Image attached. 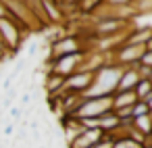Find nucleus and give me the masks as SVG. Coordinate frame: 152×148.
Segmentation results:
<instances>
[{
    "instance_id": "1",
    "label": "nucleus",
    "mask_w": 152,
    "mask_h": 148,
    "mask_svg": "<svg viewBox=\"0 0 152 148\" xmlns=\"http://www.w3.org/2000/svg\"><path fill=\"white\" fill-rule=\"evenodd\" d=\"M0 40L7 50V56H15L21 46H23V36L19 32V25L15 21H11L9 17H0Z\"/></svg>"
},
{
    "instance_id": "2",
    "label": "nucleus",
    "mask_w": 152,
    "mask_h": 148,
    "mask_svg": "<svg viewBox=\"0 0 152 148\" xmlns=\"http://www.w3.org/2000/svg\"><path fill=\"white\" fill-rule=\"evenodd\" d=\"M131 27H133L131 21H123L117 17H96L92 32H94V38H108V36H117L121 32H129Z\"/></svg>"
},
{
    "instance_id": "3",
    "label": "nucleus",
    "mask_w": 152,
    "mask_h": 148,
    "mask_svg": "<svg viewBox=\"0 0 152 148\" xmlns=\"http://www.w3.org/2000/svg\"><path fill=\"white\" fill-rule=\"evenodd\" d=\"M86 52H75V54H65L58 59H48V71L46 73H58L63 77H69L71 73L81 69Z\"/></svg>"
},
{
    "instance_id": "4",
    "label": "nucleus",
    "mask_w": 152,
    "mask_h": 148,
    "mask_svg": "<svg viewBox=\"0 0 152 148\" xmlns=\"http://www.w3.org/2000/svg\"><path fill=\"white\" fill-rule=\"evenodd\" d=\"M106 111H113V96H98V98H83L75 119H88V117H100Z\"/></svg>"
},
{
    "instance_id": "5",
    "label": "nucleus",
    "mask_w": 152,
    "mask_h": 148,
    "mask_svg": "<svg viewBox=\"0 0 152 148\" xmlns=\"http://www.w3.org/2000/svg\"><path fill=\"white\" fill-rule=\"evenodd\" d=\"M75 52H88V46L81 44V40L75 34L63 36V38H54L50 42V59H58L65 54H75Z\"/></svg>"
},
{
    "instance_id": "6",
    "label": "nucleus",
    "mask_w": 152,
    "mask_h": 148,
    "mask_svg": "<svg viewBox=\"0 0 152 148\" xmlns=\"http://www.w3.org/2000/svg\"><path fill=\"white\" fill-rule=\"evenodd\" d=\"M94 81V73L92 71H75L71 73L69 77H65V84H63V92H73V94H83Z\"/></svg>"
},
{
    "instance_id": "7",
    "label": "nucleus",
    "mask_w": 152,
    "mask_h": 148,
    "mask_svg": "<svg viewBox=\"0 0 152 148\" xmlns=\"http://www.w3.org/2000/svg\"><path fill=\"white\" fill-rule=\"evenodd\" d=\"M137 81H140L137 71H135V69H131V67H123V71H121V77H119V81H117L115 92H127V90H133Z\"/></svg>"
},
{
    "instance_id": "8",
    "label": "nucleus",
    "mask_w": 152,
    "mask_h": 148,
    "mask_svg": "<svg viewBox=\"0 0 152 148\" xmlns=\"http://www.w3.org/2000/svg\"><path fill=\"white\" fill-rule=\"evenodd\" d=\"M65 77L58 73H44V90L48 96H61L63 94Z\"/></svg>"
},
{
    "instance_id": "9",
    "label": "nucleus",
    "mask_w": 152,
    "mask_h": 148,
    "mask_svg": "<svg viewBox=\"0 0 152 148\" xmlns=\"http://www.w3.org/2000/svg\"><path fill=\"white\" fill-rule=\"evenodd\" d=\"M98 123H100V131L104 136H110V133H115L121 127V121H119V117L113 111H106L104 115H100L98 117Z\"/></svg>"
},
{
    "instance_id": "10",
    "label": "nucleus",
    "mask_w": 152,
    "mask_h": 148,
    "mask_svg": "<svg viewBox=\"0 0 152 148\" xmlns=\"http://www.w3.org/2000/svg\"><path fill=\"white\" fill-rule=\"evenodd\" d=\"M135 94L133 90H127V92H115L113 94V108H121V106H131L135 104Z\"/></svg>"
},
{
    "instance_id": "11",
    "label": "nucleus",
    "mask_w": 152,
    "mask_h": 148,
    "mask_svg": "<svg viewBox=\"0 0 152 148\" xmlns=\"http://www.w3.org/2000/svg\"><path fill=\"white\" fill-rule=\"evenodd\" d=\"M131 125H133V127H135V129H137V131H140V133H142V136H144L146 140H148V138L152 136V117H150V115H142V117H135Z\"/></svg>"
},
{
    "instance_id": "12",
    "label": "nucleus",
    "mask_w": 152,
    "mask_h": 148,
    "mask_svg": "<svg viewBox=\"0 0 152 148\" xmlns=\"http://www.w3.org/2000/svg\"><path fill=\"white\" fill-rule=\"evenodd\" d=\"M100 7H102V0H79L77 11L81 15H94Z\"/></svg>"
},
{
    "instance_id": "13",
    "label": "nucleus",
    "mask_w": 152,
    "mask_h": 148,
    "mask_svg": "<svg viewBox=\"0 0 152 148\" xmlns=\"http://www.w3.org/2000/svg\"><path fill=\"white\" fill-rule=\"evenodd\" d=\"M133 94H135L137 100H146V96L152 94V84H150L148 79H140V81L135 84V88H133Z\"/></svg>"
},
{
    "instance_id": "14",
    "label": "nucleus",
    "mask_w": 152,
    "mask_h": 148,
    "mask_svg": "<svg viewBox=\"0 0 152 148\" xmlns=\"http://www.w3.org/2000/svg\"><path fill=\"white\" fill-rule=\"evenodd\" d=\"M131 4H135L133 7L135 15H150L152 13V0H133Z\"/></svg>"
},
{
    "instance_id": "15",
    "label": "nucleus",
    "mask_w": 152,
    "mask_h": 148,
    "mask_svg": "<svg viewBox=\"0 0 152 148\" xmlns=\"http://www.w3.org/2000/svg\"><path fill=\"white\" fill-rule=\"evenodd\" d=\"M148 104L144 102V100H135V104L131 106V119H135V117H142V115H148Z\"/></svg>"
},
{
    "instance_id": "16",
    "label": "nucleus",
    "mask_w": 152,
    "mask_h": 148,
    "mask_svg": "<svg viewBox=\"0 0 152 148\" xmlns=\"http://www.w3.org/2000/svg\"><path fill=\"white\" fill-rule=\"evenodd\" d=\"M110 148H142V144H137V142H133V140L121 138V140H113Z\"/></svg>"
},
{
    "instance_id": "17",
    "label": "nucleus",
    "mask_w": 152,
    "mask_h": 148,
    "mask_svg": "<svg viewBox=\"0 0 152 148\" xmlns=\"http://www.w3.org/2000/svg\"><path fill=\"white\" fill-rule=\"evenodd\" d=\"M137 63H140L142 67H150V69H152V50H144Z\"/></svg>"
},
{
    "instance_id": "18",
    "label": "nucleus",
    "mask_w": 152,
    "mask_h": 148,
    "mask_svg": "<svg viewBox=\"0 0 152 148\" xmlns=\"http://www.w3.org/2000/svg\"><path fill=\"white\" fill-rule=\"evenodd\" d=\"M133 0H102V4H108V7H129Z\"/></svg>"
},
{
    "instance_id": "19",
    "label": "nucleus",
    "mask_w": 152,
    "mask_h": 148,
    "mask_svg": "<svg viewBox=\"0 0 152 148\" xmlns=\"http://www.w3.org/2000/svg\"><path fill=\"white\" fill-rule=\"evenodd\" d=\"M11 117H13L15 121H19V119L23 117V108H21V106H13V108H11Z\"/></svg>"
},
{
    "instance_id": "20",
    "label": "nucleus",
    "mask_w": 152,
    "mask_h": 148,
    "mask_svg": "<svg viewBox=\"0 0 152 148\" xmlns=\"http://www.w3.org/2000/svg\"><path fill=\"white\" fill-rule=\"evenodd\" d=\"M38 48H40V44H38V42H34V44L29 46V50H27V54H29V59H34V56H36V52H38Z\"/></svg>"
},
{
    "instance_id": "21",
    "label": "nucleus",
    "mask_w": 152,
    "mask_h": 148,
    "mask_svg": "<svg viewBox=\"0 0 152 148\" xmlns=\"http://www.w3.org/2000/svg\"><path fill=\"white\" fill-rule=\"evenodd\" d=\"M110 144H113V142H110V140H106V136H104V140H102L100 144H96L94 148H110Z\"/></svg>"
},
{
    "instance_id": "22",
    "label": "nucleus",
    "mask_w": 152,
    "mask_h": 148,
    "mask_svg": "<svg viewBox=\"0 0 152 148\" xmlns=\"http://www.w3.org/2000/svg\"><path fill=\"white\" fill-rule=\"evenodd\" d=\"M142 148H152V142H144V144H142Z\"/></svg>"
},
{
    "instance_id": "23",
    "label": "nucleus",
    "mask_w": 152,
    "mask_h": 148,
    "mask_svg": "<svg viewBox=\"0 0 152 148\" xmlns=\"http://www.w3.org/2000/svg\"><path fill=\"white\" fill-rule=\"evenodd\" d=\"M54 2H56V4H58V7H61V4H63V0H54Z\"/></svg>"
},
{
    "instance_id": "24",
    "label": "nucleus",
    "mask_w": 152,
    "mask_h": 148,
    "mask_svg": "<svg viewBox=\"0 0 152 148\" xmlns=\"http://www.w3.org/2000/svg\"><path fill=\"white\" fill-rule=\"evenodd\" d=\"M148 81H150V84H152V73H150V77H148Z\"/></svg>"
},
{
    "instance_id": "25",
    "label": "nucleus",
    "mask_w": 152,
    "mask_h": 148,
    "mask_svg": "<svg viewBox=\"0 0 152 148\" xmlns=\"http://www.w3.org/2000/svg\"><path fill=\"white\" fill-rule=\"evenodd\" d=\"M148 115H150V117H152V108H150V111H148Z\"/></svg>"
},
{
    "instance_id": "26",
    "label": "nucleus",
    "mask_w": 152,
    "mask_h": 148,
    "mask_svg": "<svg viewBox=\"0 0 152 148\" xmlns=\"http://www.w3.org/2000/svg\"><path fill=\"white\" fill-rule=\"evenodd\" d=\"M146 142H152V136H150V138H148V140H146Z\"/></svg>"
}]
</instances>
